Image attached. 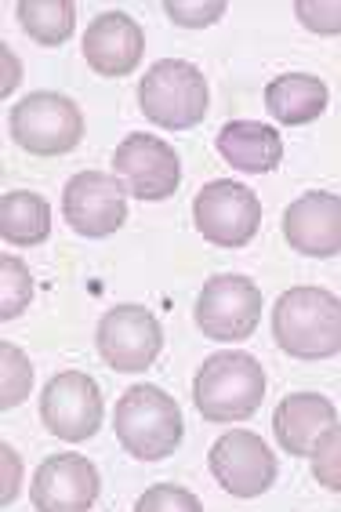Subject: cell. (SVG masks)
I'll use <instances>...</instances> for the list:
<instances>
[{
    "instance_id": "cell-1",
    "label": "cell",
    "mask_w": 341,
    "mask_h": 512,
    "mask_svg": "<svg viewBox=\"0 0 341 512\" xmlns=\"http://www.w3.org/2000/svg\"><path fill=\"white\" fill-rule=\"evenodd\" d=\"M273 338L287 356L327 360L341 353V298L327 287H291L273 306Z\"/></svg>"
},
{
    "instance_id": "cell-2",
    "label": "cell",
    "mask_w": 341,
    "mask_h": 512,
    "mask_svg": "<svg viewBox=\"0 0 341 512\" xmlns=\"http://www.w3.org/2000/svg\"><path fill=\"white\" fill-rule=\"evenodd\" d=\"M265 400V371L244 349L207 356L193 378V404L200 418L218 425L247 422Z\"/></svg>"
},
{
    "instance_id": "cell-3",
    "label": "cell",
    "mask_w": 341,
    "mask_h": 512,
    "mask_svg": "<svg viewBox=\"0 0 341 512\" xmlns=\"http://www.w3.org/2000/svg\"><path fill=\"white\" fill-rule=\"evenodd\" d=\"M117 440L138 462H160L182 444V411L160 385H131L113 411Z\"/></svg>"
},
{
    "instance_id": "cell-4",
    "label": "cell",
    "mask_w": 341,
    "mask_h": 512,
    "mask_svg": "<svg viewBox=\"0 0 341 512\" xmlns=\"http://www.w3.org/2000/svg\"><path fill=\"white\" fill-rule=\"evenodd\" d=\"M207 80L186 59H160L138 80V106L153 124L167 131L196 128L207 113Z\"/></svg>"
},
{
    "instance_id": "cell-5",
    "label": "cell",
    "mask_w": 341,
    "mask_h": 512,
    "mask_svg": "<svg viewBox=\"0 0 341 512\" xmlns=\"http://www.w3.org/2000/svg\"><path fill=\"white\" fill-rule=\"evenodd\" d=\"M8 131L26 153L62 157V153L80 146V138H84V113H80V106L69 95L33 91V95H26L19 106L11 109Z\"/></svg>"
},
{
    "instance_id": "cell-6",
    "label": "cell",
    "mask_w": 341,
    "mask_h": 512,
    "mask_svg": "<svg viewBox=\"0 0 341 512\" xmlns=\"http://www.w3.org/2000/svg\"><path fill=\"white\" fill-rule=\"evenodd\" d=\"M262 320V291L240 273L211 276L196 298V327L211 342H244Z\"/></svg>"
},
{
    "instance_id": "cell-7",
    "label": "cell",
    "mask_w": 341,
    "mask_h": 512,
    "mask_svg": "<svg viewBox=\"0 0 341 512\" xmlns=\"http://www.w3.org/2000/svg\"><path fill=\"white\" fill-rule=\"evenodd\" d=\"M193 222L200 237L215 247H247L262 229V204L244 182L215 178L193 200Z\"/></svg>"
},
{
    "instance_id": "cell-8",
    "label": "cell",
    "mask_w": 341,
    "mask_h": 512,
    "mask_svg": "<svg viewBox=\"0 0 341 512\" xmlns=\"http://www.w3.org/2000/svg\"><path fill=\"white\" fill-rule=\"evenodd\" d=\"M98 356L120 375L149 371L164 349V327L146 306H117L106 309L95 331Z\"/></svg>"
},
{
    "instance_id": "cell-9",
    "label": "cell",
    "mask_w": 341,
    "mask_h": 512,
    "mask_svg": "<svg viewBox=\"0 0 341 512\" xmlns=\"http://www.w3.org/2000/svg\"><path fill=\"white\" fill-rule=\"evenodd\" d=\"M40 418L51 436L66 444H84L102 429L106 404L98 393V382L84 371H62L40 393Z\"/></svg>"
},
{
    "instance_id": "cell-10",
    "label": "cell",
    "mask_w": 341,
    "mask_h": 512,
    "mask_svg": "<svg viewBox=\"0 0 341 512\" xmlns=\"http://www.w3.org/2000/svg\"><path fill=\"white\" fill-rule=\"evenodd\" d=\"M62 218L91 240L113 237L127 222V189L109 171H80L62 189Z\"/></svg>"
},
{
    "instance_id": "cell-11",
    "label": "cell",
    "mask_w": 341,
    "mask_h": 512,
    "mask_svg": "<svg viewBox=\"0 0 341 512\" xmlns=\"http://www.w3.org/2000/svg\"><path fill=\"white\" fill-rule=\"evenodd\" d=\"M207 465L218 487L233 498H258L276 483V454L262 436L247 429H229L218 436L207 454Z\"/></svg>"
},
{
    "instance_id": "cell-12",
    "label": "cell",
    "mask_w": 341,
    "mask_h": 512,
    "mask_svg": "<svg viewBox=\"0 0 341 512\" xmlns=\"http://www.w3.org/2000/svg\"><path fill=\"white\" fill-rule=\"evenodd\" d=\"M113 175L124 182V189L138 200H167L182 182V164H178L175 146H167L164 138L127 135L113 153Z\"/></svg>"
},
{
    "instance_id": "cell-13",
    "label": "cell",
    "mask_w": 341,
    "mask_h": 512,
    "mask_svg": "<svg viewBox=\"0 0 341 512\" xmlns=\"http://www.w3.org/2000/svg\"><path fill=\"white\" fill-rule=\"evenodd\" d=\"M98 469L84 454H51L30 483L37 512H91L98 502Z\"/></svg>"
},
{
    "instance_id": "cell-14",
    "label": "cell",
    "mask_w": 341,
    "mask_h": 512,
    "mask_svg": "<svg viewBox=\"0 0 341 512\" xmlns=\"http://www.w3.org/2000/svg\"><path fill=\"white\" fill-rule=\"evenodd\" d=\"M80 48L98 77H127L146 55V33L124 11H102L88 22Z\"/></svg>"
},
{
    "instance_id": "cell-15",
    "label": "cell",
    "mask_w": 341,
    "mask_h": 512,
    "mask_svg": "<svg viewBox=\"0 0 341 512\" xmlns=\"http://www.w3.org/2000/svg\"><path fill=\"white\" fill-rule=\"evenodd\" d=\"M283 237L298 255L334 258L341 255V197L312 189L283 211Z\"/></svg>"
},
{
    "instance_id": "cell-16",
    "label": "cell",
    "mask_w": 341,
    "mask_h": 512,
    "mask_svg": "<svg viewBox=\"0 0 341 512\" xmlns=\"http://www.w3.org/2000/svg\"><path fill=\"white\" fill-rule=\"evenodd\" d=\"M331 425H338V411L327 396L320 393H291L283 396L273 414V433L283 454L294 458H309L316 440H320Z\"/></svg>"
},
{
    "instance_id": "cell-17",
    "label": "cell",
    "mask_w": 341,
    "mask_h": 512,
    "mask_svg": "<svg viewBox=\"0 0 341 512\" xmlns=\"http://www.w3.org/2000/svg\"><path fill=\"white\" fill-rule=\"evenodd\" d=\"M215 149L244 175H269L283 160V135L273 124L258 120H229L215 135Z\"/></svg>"
},
{
    "instance_id": "cell-18",
    "label": "cell",
    "mask_w": 341,
    "mask_h": 512,
    "mask_svg": "<svg viewBox=\"0 0 341 512\" xmlns=\"http://www.w3.org/2000/svg\"><path fill=\"white\" fill-rule=\"evenodd\" d=\"M327 99H331L327 84L320 77H312V73H283V77L265 84V109L287 128L316 120L327 109Z\"/></svg>"
},
{
    "instance_id": "cell-19",
    "label": "cell",
    "mask_w": 341,
    "mask_h": 512,
    "mask_svg": "<svg viewBox=\"0 0 341 512\" xmlns=\"http://www.w3.org/2000/svg\"><path fill=\"white\" fill-rule=\"evenodd\" d=\"M0 237L11 247H37L51 237V204L30 189H11L0 200Z\"/></svg>"
},
{
    "instance_id": "cell-20",
    "label": "cell",
    "mask_w": 341,
    "mask_h": 512,
    "mask_svg": "<svg viewBox=\"0 0 341 512\" xmlns=\"http://www.w3.org/2000/svg\"><path fill=\"white\" fill-rule=\"evenodd\" d=\"M19 22L44 48H59L77 30V4L73 0H19Z\"/></svg>"
},
{
    "instance_id": "cell-21",
    "label": "cell",
    "mask_w": 341,
    "mask_h": 512,
    "mask_svg": "<svg viewBox=\"0 0 341 512\" xmlns=\"http://www.w3.org/2000/svg\"><path fill=\"white\" fill-rule=\"evenodd\" d=\"M33 302V273L30 266L15 255L0 258V316L15 320L30 309Z\"/></svg>"
},
{
    "instance_id": "cell-22",
    "label": "cell",
    "mask_w": 341,
    "mask_h": 512,
    "mask_svg": "<svg viewBox=\"0 0 341 512\" xmlns=\"http://www.w3.org/2000/svg\"><path fill=\"white\" fill-rule=\"evenodd\" d=\"M33 389V364L19 345H0V407L11 411L19 407Z\"/></svg>"
},
{
    "instance_id": "cell-23",
    "label": "cell",
    "mask_w": 341,
    "mask_h": 512,
    "mask_svg": "<svg viewBox=\"0 0 341 512\" xmlns=\"http://www.w3.org/2000/svg\"><path fill=\"white\" fill-rule=\"evenodd\" d=\"M312 480L341 494V425H331L312 447Z\"/></svg>"
},
{
    "instance_id": "cell-24",
    "label": "cell",
    "mask_w": 341,
    "mask_h": 512,
    "mask_svg": "<svg viewBox=\"0 0 341 512\" xmlns=\"http://www.w3.org/2000/svg\"><path fill=\"white\" fill-rule=\"evenodd\" d=\"M135 512H204L200 498L178 483H153L149 491H142Z\"/></svg>"
},
{
    "instance_id": "cell-25",
    "label": "cell",
    "mask_w": 341,
    "mask_h": 512,
    "mask_svg": "<svg viewBox=\"0 0 341 512\" xmlns=\"http://www.w3.org/2000/svg\"><path fill=\"white\" fill-rule=\"evenodd\" d=\"M294 15L312 33H323V37L341 33V0H298Z\"/></svg>"
},
{
    "instance_id": "cell-26",
    "label": "cell",
    "mask_w": 341,
    "mask_h": 512,
    "mask_svg": "<svg viewBox=\"0 0 341 512\" xmlns=\"http://www.w3.org/2000/svg\"><path fill=\"white\" fill-rule=\"evenodd\" d=\"M167 19L178 22V26H189V30H196V26H211V22H218L225 15V0H167L164 4Z\"/></svg>"
},
{
    "instance_id": "cell-27",
    "label": "cell",
    "mask_w": 341,
    "mask_h": 512,
    "mask_svg": "<svg viewBox=\"0 0 341 512\" xmlns=\"http://www.w3.org/2000/svg\"><path fill=\"white\" fill-rule=\"evenodd\" d=\"M0 465H4V487H0V502L11 505L22 491V454L11 444L0 447Z\"/></svg>"
},
{
    "instance_id": "cell-28",
    "label": "cell",
    "mask_w": 341,
    "mask_h": 512,
    "mask_svg": "<svg viewBox=\"0 0 341 512\" xmlns=\"http://www.w3.org/2000/svg\"><path fill=\"white\" fill-rule=\"evenodd\" d=\"M0 59H4V84H0V91H4V99H8L11 91L19 88L22 66H19V59H15V51H11L8 44H0Z\"/></svg>"
}]
</instances>
